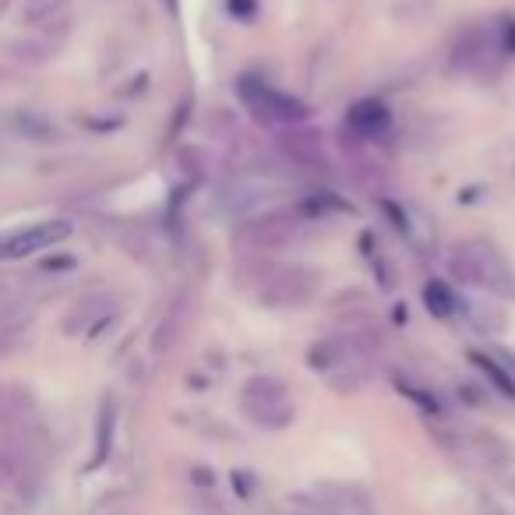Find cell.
<instances>
[{
  "label": "cell",
  "mask_w": 515,
  "mask_h": 515,
  "mask_svg": "<svg viewBox=\"0 0 515 515\" xmlns=\"http://www.w3.org/2000/svg\"><path fill=\"white\" fill-rule=\"evenodd\" d=\"M491 53H501L494 29H480V25H473V29H466L463 36L456 39L452 64H456V68H463V71H480V68H487Z\"/></svg>",
  "instance_id": "obj_7"
},
{
  "label": "cell",
  "mask_w": 515,
  "mask_h": 515,
  "mask_svg": "<svg viewBox=\"0 0 515 515\" xmlns=\"http://www.w3.org/2000/svg\"><path fill=\"white\" fill-rule=\"evenodd\" d=\"M230 11H233V15H237V11H240V15H251L254 0H230Z\"/></svg>",
  "instance_id": "obj_15"
},
{
  "label": "cell",
  "mask_w": 515,
  "mask_h": 515,
  "mask_svg": "<svg viewBox=\"0 0 515 515\" xmlns=\"http://www.w3.org/2000/svg\"><path fill=\"white\" fill-rule=\"evenodd\" d=\"M297 226H300L297 212H286V209L265 212V216H258V219H247V223L233 233V244H237L244 254H272V251H279V247L290 244Z\"/></svg>",
  "instance_id": "obj_3"
},
{
  "label": "cell",
  "mask_w": 515,
  "mask_h": 515,
  "mask_svg": "<svg viewBox=\"0 0 515 515\" xmlns=\"http://www.w3.org/2000/svg\"><path fill=\"white\" fill-rule=\"evenodd\" d=\"M237 96L254 117L262 120V124H272V127H300L311 110H307L304 99L290 96V92H279L276 85L269 82H258V78H240L237 82Z\"/></svg>",
  "instance_id": "obj_1"
},
{
  "label": "cell",
  "mask_w": 515,
  "mask_h": 515,
  "mask_svg": "<svg viewBox=\"0 0 515 515\" xmlns=\"http://www.w3.org/2000/svg\"><path fill=\"white\" fill-rule=\"evenodd\" d=\"M240 406H244V413L254 420V424L272 427V431H279V427H286L293 420V406H290V396H286V385L276 378H269V374H258V378L247 381L244 392H240Z\"/></svg>",
  "instance_id": "obj_2"
},
{
  "label": "cell",
  "mask_w": 515,
  "mask_h": 515,
  "mask_svg": "<svg viewBox=\"0 0 515 515\" xmlns=\"http://www.w3.org/2000/svg\"><path fill=\"white\" fill-rule=\"evenodd\" d=\"M473 364H477L480 371H484L487 378H491V385L501 392V396L515 399V378L505 371V367L498 364V360H494V357H487V353H473Z\"/></svg>",
  "instance_id": "obj_11"
},
{
  "label": "cell",
  "mask_w": 515,
  "mask_h": 515,
  "mask_svg": "<svg viewBox=\"0 0 515 515\" xmlns=\"http://www.w3.org/2000/svg\"><path fill=\"white\" fill-rule=\"evenodd\" d=\"M424 300H427V311L438 314V318H448V314L456 311V297H452V290L445 283H427Z\"/></svg>",
  "instance_id": "obj_12"
},
{
  "label": "cell",
  "mask_w": 515,
  "mask_h": 515,
  "mask_svg": "<svg viewBox=\"0 0 515 515\" xmlns=\"http://www.w3.org/2000/svg\"><path fill=\"white\" fill-rule=\"evenodd\" d=\"M71 237V223L64 219H46V223H32L18 233L0 237V258H29L36 251H50L60 240Z\"/></svg>",
  "instance_id": "obj_4"
},
{
  "label": "cell",
  "mask_w": 515,
  "mask_h": 515,
  "mask_svg": "<svg viewBox=\"0 0 515 515\" xmlns=\"http://www.w3.org/2000/svg\"><path fill=\"white\" fill-rule=\"evenodd\" d=\"M389 127H392V113L378 99H364V103H357L346 113V135L357 138V142H374V138L389 135Z\"/></svg>",
  "instance_id": "obj_8"
},
{
  "label": "cell",
  "mask_w": 515,
  "mask_h": 515,
  "mask_svg": "<svg viewBox=\"0 0 515 515\" xmlns=\"http://www.w3.org/2000/svg\"><path fill=\"white\" fill-rule=\"evenodd\" d=\"M184 311H187L184 300H177V304H173V311L163 318V325L156 329V339H152V350H156V353H166L180 339V329H184Z\"/></svg>",
  "instance_id": "obj_10"
},
{
  "label": "cell",
  "mask_w": 515,
  "mask_h": 515,
  "mask_svg": "<svg viewBox=\"0 0 515 515\" xmlns=\"http://www.w3.org/2000/svg\"><path fill=\"white\" fill-rule=\"evenodd\" d=\"M113 427H117V406L113 399H106L103 410H99V427H96V456H92V466H103L106 456H110L113 448Z\"/></svg>",
  "instance_id": "obj_9"
},
{
  "label": "cell",
  "mask_w": 515,
  "mask_h": 515,
  "mask_svg": "<svg viewBox=\"0 0 515 515\" xmlns=\"http://www.w3.org/2000/svg\"><path fill=\"white\" fill-rule=\"evenodd\" d=\"M60 4H64V0H36L29 15H39V18H43V15H50L53 8H60Z\"/></svg>",
  "instance_id": "obj_14"
},
{
  "label": "cell",
  "mask_w": 515,
  "mask_h": 515,
  "mask_svg": "<svg viewBox=\"0 0 515 515\" xmlns=\"http://www.w3.org/2000/svg\"><path fill=\"white\" fill-rule=\"evenodd\" d=\"M177 163H184V173H191L195 180L205 177V159H202V152H198V149H180Z\"/></svg>",
  "instance_id": "obj_13"
},
{
  "label": "cell",
  "mask_w": 515,
  "mask_h": 515,
  "mask_svg": "<svg viewBox=\"0 0 515 515\" xmlns=\"http://www.w3.org/2000/svg\"><path fill=\"white\" fill-rule=\"evenodd\" d=\"M279 149L290 163L304 166V170H325L329 159H325V149H321V138L307 127H283L279 131Z\"/></svg>",
  "instance_id": "obj_6"
},
{
  "label": "cell",
  "mask_w": 515,
  "mask_h": 515,
  "mask_svg": "<svg viewBox=\"0 0 515 515\" xmlns=\"http://www.w3.org/2000/svg\"><path fill=\"white\" fill-rule=\"evenodd\" d=\"M314 293V276L304 269H276L269 283L258 290L262 304L269 307H300L307 304Z\"/></svg>",
  "instance_id": "obj_5"
},
{
  "label": "cell",
  "mask_w": 515,
  "mask_h": 515,
  "mask_svg": "<svg viewBox=\"0 0 515 515\" xmlns=\"http://www.w3.org/2000/svg\"><path fill=\"white\" fill-rule=\"evenodd\" d=\"M163 4H166V8H173V4H177V0H163Z\"/></svg>",
  "instance_id": "obj_16"
}]
</instances>
